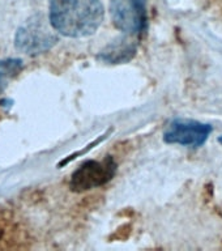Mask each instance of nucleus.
<instances>
[{
    "label": "nucleus",
    "mask_w": 222,
    "mask_h": 251,
    "mask_svg": "<svg viewBox=\"0 0 222 251\" xmlns=\"http://www.w3.org/2000/svg\"><path fill=\"white\" fill-rule=\"evenodd\" d=\"M99 0H50L49 19L54 30L70 38L94 34L103 21Z\"/></svg>",
    "instance_id": "nucleus-1"
},
{
    "label": "nucleus",
    "mask_w": 222,
    "mask_h": 251,
    "mask_svg": "<svg viewBox=\"0 0 222 251\" xmlns=\"http://www.w3.org/2000/svg\"><path fill=\"white\" fill-rule=\"evenodd\" d=\"M114 26L128 35H139L148 27L147 0H110Z\"/></svg>",
    "instance_id": "nucleus-2"
},
{
    "label": "nucleus",
    "mask_w": 222,
    "mask_h": 251,
    "mask_svg": "<svg viewBox=\"0 0 222 251\" xmlns=\"http://www.w3.org/2000/svg\"><path fill=\"white\" fill-rule=\"evenodd\" d=\"M118 165L111 156L103 160L85 161L74 172L70 180V187L74 192H84L97 188L113 179Z\"/></svg>",
    "instance_id": "nucleus-3"
},
{
    "label": "nucleus",
    "mask_w": 222,
    "mask_h": 251,
    "mask_svg": "<svg viewBox=\"0 0 222 251\" xmlns=\"http://www.w3.org/2000/svg\"><path fill=\"white\" fill-rule=\"evenodd\" d=\"M213 128L208 123L192 119H174L168 125L164 132L166 144H178L190 148H199L207 141Z\"/></svg>",
    "instance_id": "nucleus-4"
},
{
    "label": "nucleus",
    "mask_w": 222,
    "mask_h": 251,
    "mask_svg": "<svg viewBox=\"0 0 222 251\" xmlns=\"http://www.w3.org/2000/svg\"><path fill=\"white\" fill-rule=\"evenodd\" d=\"M56 42V37L45 29L38 21H29L16 33L15 43L20 51L25 54H41L50 50Z\"/></svg>",
    "instance_id": "nucleus-5"
},
{
    "label": "nucleus",
    "mask_w": 222,
    "mask_h": 251,
    "mask_svg": "<svg viewBox=\"0 0 222 251\" xmlns=\"http://www.w3.org/2000/svg\"><path fill=\"white\" fill-rule=\"evenodd\" d=\"M137 45L131 38H119L99 52L98 58L110 64L128 62L136 54Z\"/></svg>",
    "instance_id": "nucleus-6"
},
{
    "label": "nucleus",
    "mask_w": 222,
    "mask_h": 251,
    "mask_svg": "<svg viewBox=\"0 0 222 251\" xmlns=\"http://www.w3.org/2000/svg\"><path fill=\"white\" fill-rule=\"evenodd\" d=\"M24 62L17 58H8L0 60V94L7 88L8 82L15 78L23 71Z\"/></svg>",
    "instance_id": "nucleus-7"
},
{
    "label": "nucleus",
    "mask_w": 222,
    "mask_h": 251,
    "mask_svg": "<svg viewBox=\"0 0 222 251\" xmlns=\"http://www.w3.org/2000/svg\"><path fill=\"white\" fill-rule=\"evenodd\" d=\"M219 143H220V144L222 145V136H221V137H219Z\"/></svg>",
    "instance_id": "nucleus-8"
},
{
    "label": "nucleus",
    "mask_w": 222,
    "mask_h": 251,
    "mask_svg": "<svg viewBox=\"0 0 222 251\" xmlns=\"http://www.w3.org/2000/svg\"><path fill=\"white\" fill-rule=\"evenodd\" d=\"M1 237H3V231L0 230V239H1Z\"/></svg>",
    "instance_id": "nucleus-9"
}]
</instances>
